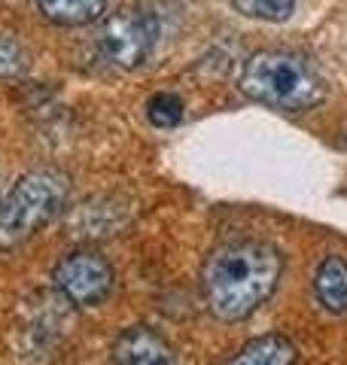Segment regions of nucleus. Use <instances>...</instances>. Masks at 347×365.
<instances>
[{
    "mask_svg": "<svg viewBox=\"0 0 347 365\" xmlns=\"http://www.w3.org/2000/svg\"><path fill=\"white\" fill-rule=\"evenodd\" d=\"M223 365H298V347L281 332H268L241 344Z\"/></svg>",
    "mask_w": 347,
    "mask_h": 365,
    "instance_id": "nucleus-9",
    "label": "nucleus"
},
{
    "mask_svg": "<svg viewBox=\"0 0 347 365\" xmlns=\"http://www.w3.org/2000/svg\"><path fill=\"white\" fill-rule=\"evenodd\" d=\"M113 365H180L171 341L153 326H129L113 341Z\"/></svg>",
    "mask_w": 347,
    "mask_h": 365,
    "instance_id": "nucleus-6",
    "label": "nucleus"
},
{
    "mask_svg": "<svg viewBox=\"0 0 347 365\" xmlns=\"http://www.w3.org/2000/svg\"><path fill=\"white\" fill-rule=\"evenodd\" d=\"M71 177L58 168H34L0 198V250H16L64 213Z\"/></svg>",
    "mask_w": 347,
    "mask_h": 365,
    "instance_id": "nucleus-3",
    "label": "nucleus"
},
{
    "mask_svg": "<svg viewBox=\"0 0 347 365\" xmlns=\"http://www.w3.org/2000/svg\"><path fill=\"white\" fill-rule=\"evenodd\" d=\"M116 271L98 250L79 247L61 256L52 268V287L74 307H98L113 292Z\"/></svg>",
    "mask_w": 347,
    "mask_h": 365,
    "instance_id": "nucleus-5",
    "label": "nucleus"
},
{
    "mask_svg": "<svg viewBox=\"0 0 347 365\" xmlns=\"http://www.w3.org/2000/svg\"><path fill=\"white\" fill-rule=\"evenodd\" d=\"M286 271L281 247L262 237H235L213 247L201 262V299L219 323H244L262 311Z\"/></svg>",
    "mask_w": 347,
    "mask_h": 365,
    "instance_id": "nucleus-1",
    "label": "nucleus"
},
{
    "mask_svg": "<svg viewBox=\"0 0 347 365\" xmlns=\"http://www.w3.org/2000/svg\"><path fill=\"white\" fill-rule=\"evenodd\" d=\"M144 116L153 128L168 131V128H177V125L183 122V116H186V104H183V98L174 95V91H156V95L146 98Z\"/></svg>",
    "mask_w": 347,
    "mask_h": 365,
    "instance_id": "nucleus-10",
    "label": "nucleus"
},
{
    "mask_svg": "<svg viewBox=\"0 0 347 365\" xmlns=\"http://www.w3.org/2000/svg\"><path fill=\"white\" fill-rule=\"evenodd\" d=\"M31 71V49L19 34L0 31V79H19Z\"/></svg>",
    "mask_w": 347,
    "mask_h": 365,
    "instance_id": "nucleus-12",
    "label": "nucleus"
},
{
    "mask_svg": "<svg viewBox=\"0 0 347 365\" xmlns=\"http://www.w3.org/2000/svg\"><path fill=\"white\" fill-rule=\"evenodd\" d=\"M161 37L159 16L146 6H122L104 19L98 34V49L104 61L119 71H137L149 61Z\"/></svg>",
    "mask_w": 347,
    "mask_h": 365,
    "instance_id": "nucleus-4",
    "label": "nucleus"
},
{
    "mask_svg": "<svg viewBox=\"0 0 347 365\" xmlns=\"http://www.w3.org/2000/svg\"><path fill=\"white\" fill-rule=\"evenodd\" d=\"M241 95L253 104L281 113H308L326 101V79L305 52L296 49H259L247 55L238 76Z\"/></svg>",
    "mask_w": 347,
    "mask_h": 365,
    "instance_id": "nucleus-2",
    "label": "nucleus"
},
{
    "mask_svg": "<svg viewBox=\"0 0 347 365\" xmlns=\"http://www.w3.org/2000/svg\"><path fill=\"white\" fill-rule=\"evenodd\" d=\"M314 299L326 314L347 317V259L344 256H323L311 277Z\"/></svg>",
    "mask_w": 347,
    "mask_h": 365,
    "instance_id": "nucleus-7",
    "label": "nucleus"
},
{
    "mask_svg": "<svg viewBox=\"0 0 347 365\" xmlns=\"http://www.w3.org/2000/svg\"><path fill=\"white\" fill-rule=\"evenodd\" d=\"M37 13L58 28L98 25L113 13V0H34Z\"/></svg>",
    "mask_w": 347,
    "mask_h": 365,
    "instance_id": "nucleus-8",
    "label": "nucleus"
},
{
    "mask_svg": "<svg viewBox=\"0 0 347 365\" xmlns=\"http://www.w3.org/2000/svg\"><path fill=\"white\" fill-rule=\"evenodd\" d=\"M231 9L253 21H268V25H281L289 21L296 13V0H228Z\"/></svg>",
    "mask_w": 347,
    "mask_h": 365,
    "instance_id": "nucleus-11",
    "label": "nucleus"
},
{
    "mask_svg": "<svg viewBox=\"0 0 347 365\" xmlns=\"http://www.w3.org/2000/svg\"><path fill=\"white\" fill-rule=\"evenodd\" d=\"M6 4H13V0H6Z\"/></svg>",
    "mask_w": 347,
    "mask_h": 365,
    "instance_id": "nucleus-13",
    "label": "nucleus"
}]
</instances>
